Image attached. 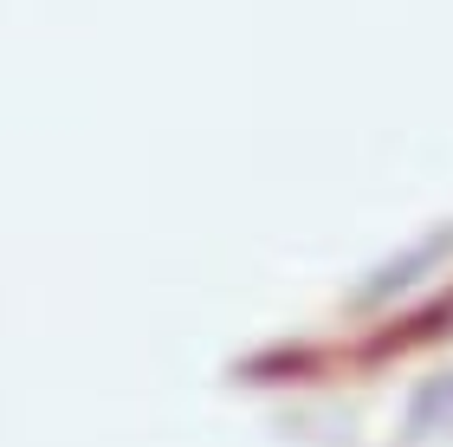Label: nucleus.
Here are the masks:
<instances>
[{"label": "nucleus", "mask_w": 453, "mask_h": 447, "mask_svg": "<svg viewBox=\"0 0 453 447\" xmlns=\"http://www.w3.org/2000/svg\"><path fill=\"white\" fill-rule=\"evenodd\" d=\"M447 253H453V227H447V234H427L421 247H408L402 259H388V266H376V273H369L363 286H357V298H349V304H363V312H369V304H382V298L408 292L415 279H427V273H434Z\"/></svg>", "instance_id": "obj_1"}, {"label": "nucleus", "mask_w": 453, "mask_h": 447, "mask_svg": "<svg viewBox=\"0 0 453 447\" xmlns=\"http://www.w3.org/2000/svg\"><path fill=\"white\" fill-rule=\"evenodd\" d=\"M453 337V292H441L434 304H421L415 318H395L388 331L369 337V357H408V351H427V343Z\"/></svg>", "instance_id": "obj_2"}, {"label": "nucleus", "mask_w": 453, "mask_h": 447, "mask_svg": "<svg viewBox=\"0 0 453 447\" xmlns=\"http://www.w3.org/2000/svg\"><path fill=\"white\" fill-rule=\"evenodd\" d=\"M453 428V370L447 376H427L415 402H408V441H421V435H441Z\"/></svg>", "instance_id": "obj_3"}, {"label": "nucleus", "mask_w": 453, "mask_h": 447, "mask_svg": "<svg viewBox=\"0 0 453 447\" xmlns=\"http://www.w3.org/2000/svg\"><path fill=\"white\" fill-rule=\"evenodd\" d=\"M318 363H324L318 351H265V357H246L240 376L246 382H304Z\"/></svg>", "instance_id": "obj_4"}]
</instances>
